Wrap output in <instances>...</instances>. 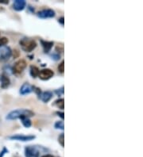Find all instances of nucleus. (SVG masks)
I'll return each mask as SVG.
<instances>
[{
    "label": "nucleus",
    "instance_id": "20",
    "mask_svg": "<svg viewBox=\"0 0 143 157\" xmlns=\"http://www.w3.org/2000/svg\"><path fill=\"white\" fill-rule=\"evenodd\" d=\"M7 43H8V39L6 37H0V47L5 46Z\"/></svg>",
    "mask_w": 143,
    "mask_h": 157
},
{
    "label": "nucleus",
    "instance_id": "22",
    "mask_svg": "<svg viewBox=\"0 0 143 157\" xmlns=\"http://www.w3.org/2000/svg\"><path fill=\"white\" fill-rule=\"evenodd\" d=\"M58 72L60 73H64L65 72V61H61V63L58 65Z\"/></svg>",
    "mask_w": 143,
    "mask_h": 157
},
{
    "label": "nucleus",
    "instance_id": "19",
    "mask_svg": "<svg viewBox=\"0 0 143 157\" xmlns=\"http://www.w3.org/2000/svg\"><path fill=\"white\" fill-rule=\"evenodd\" d=\"M58 142L62 147L65 146V134L64 133H61V135L58 137Z\"/></svg>",
    "mask_w": 143,
    "mask_h": 157
},
{
    "label": "nucleus",
    "instance_id": "14",
    "mask_svg": "<svg viewBox=\"0 0 143 157\" xmlns=\"http://www.w3.org/2000/svg\"><path fill=\"white\" fill-rule=\"evenodd\" d=\"M39 72H40V70L38 67L36 66H30V74L31 76L33 78H37V77H38V75Z\"/></svg>",
    "mask_w": 143,
    "mask_h": 157
},
{
    "label": "nucleus",
    "instance_id": "15",
    "mask_svg": "<svg viewBox=\"0 0 143 157\" xmlns=\"http://www.w3.org/2000/svg\"><path fill=\"white\" fill-rule=\"evenodd\" d=\"M54 105L58 107L59 109L64 110L65 109V100H64V99H57L56 101H55Z\"/></svg>",
    "mask_w": 143,
    "mask_h": 157
},
{
    "label": "nucleus",
    "instance_id": "12",
    "mask_svg": "<svg viewBox=\"0 0 143 157\" xmlns=\"http://www.w3.org/2000/svg\"><path fill=\"white\" fill-rule=\"evenodd\" d=\"M52 93L49 91H44V92H41L40 97H39V99L42 101L43 103H48L49 101L52 99Z\"/></svg>",
    "mask_w": 143,
    "mask_h": 157
},
{
    "label": "nucleus",
    "instance_id": "8",
    "mask_svg": "<svg viewBox=\"0 0 143 157\" xmlns=\"http://www.w3.org/2000/svg\"><path fill=\"white\" fill-rule=\"evenodd\" d=\"M26 157H39V151L37 148L33 146H27L25 148Z\"/></svg>",
    "mask_w": 143,
    "mask_h": 157
},
{
    "label": "nucleus",
    "instance_id": "21",
    "mask_svg": "<svg viewBox=\"0 0 143 157\" xmlns=\"http://www.w3.org/2000/svg\"><path fill=\"white\" fill-rule=\"evenodd\" d=\"M50 56L51 57H52V60H54V61H58V60H60V58H61V55L59 54L57 52H54L53 53H52Z\"/></svg>",
    "mask_w": 143,
    "mask_h": 157
},
{
    "label": "nucleus",
    "instance_id": "17",
    "mask_svg": "<svg viewBox=\"0 0 143 157\" xmlns=\"http://www.w3.org/2000/svg\"><path fill=\"white\" fill-rule=\"evenodd\" d=\"M13 69L11 68V67L10 66H5L3 67V73L2 74L6 75L7 76H9L10 75L13 74Z\"/></svg>",
    "mask_w": 143,
    "mask_h": 157
},
{
    "label": "nucleus",
    "instance_id": "9",
    "mask_svg": "<svg viewBox=\"0 0 143 157\" xmlns=\"http://www.w3.org/2000/svg\"><path fill=\"white\" fill-rule=\"evenodd\" d=\"M34 86L30 85L29 83H25L22 85V87L20 88V93L22 95H28V94H30L31 92L34 91Z\"/></svg>",
    "mask_w": 143,
    "mask_h": 157
},
{
    "label": "nucleus",
    "instance_id": "24",
    "mask_svg": "<svg viewBox=\"0 0 143 157\" xmlns=\"http://www.w3.org/2000/svg\"><path fill=\"white\" fill-rule=\"evenodd\" d=\"M56 114L58 115L59 117H61V119H62V120H64V119H65V113H63V112H56Z\"/></svg>",
    "mask_w": 143,
    "mask_h": 157
},
{
    "label": "nucleus",
    "instance_id": "28",
    "mask_svg": "<svg viewBox=\"0 0 143 157\" xmlns=\"http://www.w3.org/2000/svg\"><path fill=\"white\" fill-rule=\"evenodd\" d=\"M42 157H55V156H52L51 155H43Z\"/></svg>",
    "mask_w": 143,
    "mask_h": 157
},
{
    "label": "nucleus",
    "instance_id": "16",
    "mask_svg": "<svg viewBox=\"0 0 143 157\" xmlns=\"http://www.w3.org/2000/svg\"><path fill=\"white\" fill-rule=\"evenodd\" d=\"M21 121H22V124L23 125V126L26 127V128H30V127L31 126V125H32L30 119L29 118V117L22 118L21 119Z\"/></svg>",
    "mask_w": 143,
    "mask_h": 157
},
{
    "label": "nucleus",
    "instance_id": "18",
    "mask_svg": "<svg viewBox=\"0 0 143 157\" xmlns=\"http://www.w3.org/2000/svg\"><path fill=\"white\" fill-rule=\"evenodd\" d=\"M54 127L56 129H61V130H64L65 129V125H64V121H56L55 123Z\"/></svg>",
    "mask_w": 143,
    "mask_h": 157
},
{
    "label": "nucleus",
    "instance_id": "11",
    "mask_svg": "<svg viewBox=\"0 0 143 157\" xmlns=\"http://www.w3.org/2000/svg\"><path fill=\"white\" fill-rule=\"evenodd\" d=\"M40 42L41 44V46H42L45 53H48V52H50L52 46H53V44H54V43L52 42V41H47V40H41Z\"/></svg>",
    "mask_w": 143,
    "mask_h": 157
},
{
    "label": "nucleus",
    "instance_id": "29",
    "mask_svg": "<svg viewBox=\"0 0 143 157\" xmlns=\"http://www.w3.org/2000/svg\"><path fill=\"white\" fill-rule=\"evenodd\" d=\"M3 10H4V8H2V7L0 6V12H1V11H3Z\"/></svg>",
    "mask_w": 143,
    "mask_h": 157
},
{
    "label": "nucleus",
    "instance_id": "25",
    "mask_svg": "<svg viewBox=\"0 0 143 157\" xmlns=\"http://www.w3.org/2000/svg\"><path fill=\"white\" fill-rule=\"evenodd\" d=\"M58 22L59 23H61L62 26H64V24H65V18H64V17H61V18H59Z\"/></svg>",
    "mask_w": 143,
    "mask_h": 157
},
{
    "label": "nucleus",
    "instance_id": "23",
    "mask_svg": "<svg viewBox=\"0 0 143 157\" xmlns=\"http://www.w3.org/2000/svg\"><path fill=\"white\" fill-rule=\"evenodd\" d=\"M55 93H56L57 95H64V87H61V89H58V90H56L55 91Z\"/></svg>",
    "mask_w": 143,
    "mask_h": 157
},
{
    "label": "nucleus",
    "instance_id": "7",
    "mask_svg": "<svg viewBox=\"0 0 143 157\" xmlns=\"http://www.w3.org/2000/svg\"><path fill=\"white\" fill-rule=\"evenodd\" d=\"M35 136L34 135H22V134H17V135H14L10 137V140H13V141H33L34 139H35Z\"/></svg>",
    "mask_w": 143,
    "mask_h": 157
},
{
    "label": "nucleus",
    "instance_id": "10",
    "mask_svg": "<svg viewBox=\"0 0 143 157\" xmlns=\"http://www.w3.org/2000/svg\"><path fill=\"white\" fill-rule=\"evenodd\" d=\"M26 6V2L25 0H15L13 3V9L16 11H22L25 9Z\"/></svg>",
    "mask_w": 143,
    "mask_h": 157
},
{
    "label": "nucleus",
    "instance_id": "1",
    "mask_svg": "<svg viewBox=\"0 0 143 157\" xmlns=\"http://www.w3.org/2000/svg\"><path fill=\"white\" fill-rule=\"evenodd\" d=\"M34 116V113L30 110L27 109H18L10 111L6 115V119L7 120H16V119H22L24 117H31Z\"/></svg>",
    "mask_w": 143,
    "mask_h": 157
},
{
    "label": "nucleus",
    "instance_id": "27",
    "mask_svg": "<svg viewBox=\"0 0 143 157\" xmlns=\"http://www.w3.org/2000/svg\"><path fill=\"white\" fill-rule=\"evenodd\" d=\"M0 3H2V4H8L9 1H7V0H0Z\"/></svg>",
    "mask_w": 143,
    "mask_h": 157
},
{
    "label": "nucleus",
    "instance_id": "5",
    "mask_svg": "<svg viewBox=\"0 0 143 157\" xmlns=\"http://www.w3.org/2000/svg\"><path fill=\"white\" fill-rule=\"evenodd\" d=\"M37 15L40 18H54L56 13L52 9H44V10L38 11Z\"/></svg>",
    "mask_w": 143,
    "mask_h": 157
},
{
    "label": "nucleus",
    "instance_id": "3",
    "mask_svg": "<svg viewBox=\"0 0 143 157\" xmlns=\"http://www.w3.org/2000/svg\"><path fill=\"white\" fill-rule=\"evenodd\" d=\"M11 55H12V51L10 47L6 45L0 47V61L1 62L8 61L11 57Z\"/></svg>",
    "mask_w": 143,
    "mask_h": 157
},
{
    "label": "nucleus",
    "instance_id": "6",
    "mask_svg": "<svg viewBox=\"0 0 143 157\" xmlns=\"http://www.w3.org/2000/svg\"><path fill=\"white\" fill-rule=\"evenodd\" d=\"M54 75V72L49 68H45L40 71L38 77L41 80H48Z\"/></svg>",
    "mask_w": 143,
    "mask_h": 157
},
{
    "label": "nucleus",
    "instance_id": "2",
    "mask_svg": "<svg viewBox=\"0 0 143 157\" xmlns=\"http://www.w3.org/2000/svg\"><path fill=\"white\" fill-rule=\"evenodd\" d=\"M19 44H20L21 48L24 52H30L37 47V43L34 40L30 38H22L19 40Z\"/></svg>",
    "mask_w": 143,
    "mask_h": 157
},
{
    "label": "nucleus",
    "instance_id": "4",
    "mask_svg": "<svg viewBox=\"0 0 143 157\" xmlns=\"http://www.w3.org/2000/svg\"><path fill=\"white\" fill-rule=\"evenodd\" d=\"M26 61L25 60H19L14 63L13 66V72L15 74H21L26 68Z\"/></svg>",
    "mask_w": 143,
    "mask_h": 157
},
{
    "label": "nucleus",
    "instance_id": "13",
    "mask_svg": "<svg viewBox=\"0 0 143 157\" xmlns=\"http://www.w3.org/2000/svg\"><path fill=\"white\" fill-rule=\"evenodd\" d=\"M0 79H1V87L2 89L7 88L10 86V80L9 76H7V75L4 74H2V75L0 77Z\"/></svg>",
    "mask_w": 143,
    "mask_h": 157
},
{
    "label": "nucleus",
    "instance_id": "26",
    "mask_svg": "<svg viewBox=\"0 0 143 157\" xmlns=\"http://www.w3.org/2000/svg\"><path fill=\"white\" fill-rule=\"evenodd\" d=\"M6 152H8V151H7V149H6V148H3V150H2V151L1 152V153H0V157L3 156V155H4V154Z\"/></svg>",
    "mask_w": 143,
    "mask_h": 157
}]
</instances>
